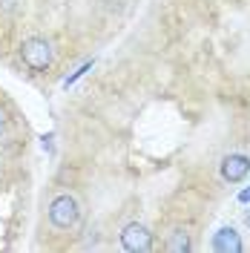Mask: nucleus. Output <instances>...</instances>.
Listing matches in <instances>:
<instances>
[{
  "label": "nucleus",
  "mask_w": 250,
  "mask_h": 253,
  "mask_svg": "<svg viewBox=\"0 0 250 253\" xmlns=\"http://www.w3.org/2000/svg\"><path fill=\"white\" fill-rule=\"evenodd\" d=\"M20 61L29 66L32 72H46L52 61H55V52H52V43L46 38H26L20 43Z\"/></svg>",
  "instance_id": "f257e3e1"
},
{
  "label": "nucleus",
  "mask_w": 250,
  "mask_h": 253,
  "mask_svg": "<svg viewBox=\"0 0 250 253\" xmlns=\"http://www.w3.org/2000/svg\"><path fill=\"white\" fill-rule=\"evenodd\" d=\"M49 221H52L58 230H72V227L81 221L78 199H75V196H69V193L55 196V199H52V205H49Z\"/></svg>",
  "instance_id": "f03ea898"
},
{
  "label": "nucleus",
  "mask_w": 250,
  "mask_h": 253,
  "mask_svg": "<svg viewBox=\"0 0 250 253\" xmlns=\"http://www.w3.org/2000/svg\"><path fill=\"white\" fill-rule=\"evenodd\" d=\"M121 245L129 253H147V251H153V233L144 224L132 221V224H126L121 230Z\"/></svg>",
  "instance_id": "7ed1b4c3"
},
{
  "label": "nucleus",
  "mask_w": 250,
  "mask_h": 253,
  "mask_svg": "<svg viewBox=\"0 0 250 253\" xmlns=\"http://www.w3.org/2000/svg\"><path fill=\"white\" fill-rule=\"evenodd\" d=\"M248 173H250V158L248 156H242V153L224 156V161H221V178H224V181L239 184Z\"/></svg>",
  "instance_id": "20e7f679"
},
{
  "label": "nucleus",
  "mask_w": 250,
  "mask_h": 253,
  "mask_svg": "<svg viewBox=\"0 0 250 253\" xmlns=\"http://www.w3.org/2000/svg\"><path fill=\"white\" fill-rule=\"evenodd\" d=\"M213 248L219 253H239L245 245H242V236L236 233V227H221L213 236Z\"/></svg>",
  "instance_id": "39448f33"
},
{
  "label": "nucleus",
  "mask_w": 250,
  "mask_h": 253,
  "mask_svg": "<svg viewBox=\"0 0 250 253\" xmlns=\"http://www.w3.org/2000/svg\"><path fill=\"white\" fill-rule=\"evenodd\" d=\"M190 248H193L190 233L184 230V227H175V230L170 233V239H167V251L170 253H187Z\"/></svg>",
  "instance_id": "423d86ee"
},
{
  "label": "nucleus",
  "mask_w": 250,
  "mask_h": 253,
  "mask_svg": "<svg viewBox=\"0 0 250 253\" xmlns=\"http://www.w3.org/2000/svg\"><path fill=\"white\" fill-rule=\"evenodd\" d=\"M6 129H9V112L0 107V138L6 135Z\"/></svg>",
  "instance_id": "0eeeda50"
},
{
  "label": "nucleus",
  "mask_w": 250,
  "mask_h": 253,
  "mask_svg": "<svg viewBox=\"0 0 250 253\" xmlns=\"http://www.w3.org/2000/svg\"><path fill=\"white\" fill-rule=\"evenodd\" d=\"M17 3H20V0H0V6H3L6 12H15V9H17Z\"/></svg>",
  "instance_id": "6e6552de"
},
{
  "label": "nucleus",
  "mask_w": 250,
  "mask_h": 253,
  "mask_svg": "<svg viewBox=\"0 0 250 253\" xmlns=\"http://www.w3.org/2000/svg\"><path fill=\"white\" fill-rule=\"evenodd\" d=\"M248 224H250V213H248Z\"/></svg>",
  "instance_id": "1a4fd4ad"
}]
</instances>
